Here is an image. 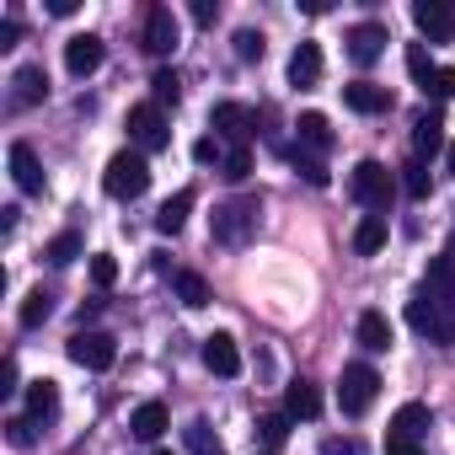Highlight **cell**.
<instances>
[{
	"mask_svg": "<svg viewBox=\"0 0 455 455\" xmlns=\"http://www.w3.org/2000/svg\"><path fill=\"white\" fill-rule=\"evenodd\" d=\"M407 322H412L423 338H434V343H450V338H455V327H450V306H439L428 290H418V295L407 300Z\"/></svg>",
	"mask_w": 455,
	"mask_h": 455,
	"instance_id": "8992f818",
	"label": "cell"
},
{
	"mask_svg": "<svg viewBox=\"0 0 455 455\" xmlns=\"http://www.w3.org/2000/svg\"><path fill=\"white\" fill-rule=\"evenodd\" d=\"M49 311H54V295H49V290H33V295L22 300V311H17V316H22V327H44V322H49Z\"/></svg>",
	"mask_w": 455,
	"mask_h": 455,
	"instance_id": "1f68e13d",
	"label": "cell"
},
{
	"mask_svg": "<svg viewBox=\"0 0 455 455\" xmlns=\"http://www.w3.org/2000/svg\"><path fill=\"white\" fill-rule=\"evenodd\" d=\"M348 60L354 65H375L380 54H386V44H391V33H386V22H359V28H348Z\"/></svg>",
	"mask_w": 455,
	"mask_h": 455,
	"instance_id": "7c38bea8",
	"label": "cell"
},
{
	"mask_svg": "<svg viewBox=\"0 0 455 455\" xmlns=\"http://www.w3.org/2000/svg\"><path fill=\"white\" fill-rule=\"evenodd\" d=\"M290 161H295V172H300V177H306L311 188H327V182H332V172H327V166H322L316 156H300V150H290Z\"/></svg>",
	"mask_w": 455,
	"mask_h": 455,
	"instance_id": "e575fe53",
	"label": "cell"
},
{
	"mask_svg": "<svg viewBox=\"0 0 455 455\" xmlns=\"http://www.w3.org/2000/svg\"><path fill=\"white\" fill-rule=\"evenodd\" d=\"M156 455H172V450H156Z\"/></svg>",
	"mask_w": 455,
	"mask_h": 455,
	"instance_id": "681fc988",
	"label": "cell"
},
{
	"mask_svg": "<svg viewBox=\"0 0 455 455\" xmlns=\"http://www.w3.org/2000/svg\"><path fill=\"white\" fill-rule=\"evenodd\" d=\"M49 97V76H44V65H22L17 76H12V102L17 108H38Z\"/></svg>",
	"mask_w": 455,
	"mask_h": 455,
	"instance_id": "9a60e30c",
	"label": "cell"
},
{
	"mask_svg": "<svg viewBox=\"0 0 455 455\" xmlns=\"http://www.w3.org/2000/svg\"><path fill=\"white\" fill-rule=\"evenodd\" d=\"M129 434L145 439V444H156V439L166 434V402H140L134 418H129Z\"/></svg>",
	"mask_w": 455,
	"mask_h": 455,
	"instance_id": "7402d4cb",
	"label": "cell"
},
{
	"mask_svg": "<svg viewBox=\"0 0 455 455\" xmlns=\"http://www.w3.org/2000/svg\"><path fill=\"white\" fill-rule=\"evenodd\" d=\"M423 290H428L439 306H455V252H439V258L428 263V279H423Z\"/></svg>",
	"mask_w": 455,
	"mask_h": 455,
	"instance_id": "d6986e66",
	"label": "cell"
},
{
	"mask_svg": "<svg viewBox=\"0 0 455 455\" xmlns=\"http://www.w3.org/2000/svg\"><path fill=\"white\" fill-rule=\"evenodd\" d=\"M92 284H97V290H113V284H118V263H113L108 252L92 258Z\"/></svg>",
	"mask_w": 455,
	"mask_h": 455,
	"instance_id": "ab89813d",
	"label": "cell"
},
{
	"mask_svg": "<svg viewBox=\"0 0 455 455\" xmlns=\"http://www.w3.org/2000/svg\"><path fill=\"white\" fill-rule=\"evenodd\" d=\"M129 140H134V150H140V156H156V150H166V145H172V129H166V118H161V108H156V102L129 108Z\"/></svg>",
	"mask_w": 455,
	"mask_h": 455,
	"instance_id": "277c9868",
	"label": "cell"
},
{
	"mask_svg": "<svg viewBox=\"0 0 455 455\" xmlns=\"http://www.w3.org/2000/svg\"><path fill=\"white\" fill-rule=\"evenodd\" d=\"M204 370H209V375H220V380L242 375V348H236V338H231V332H209V338H204Z\"/></svg>",
	"mask_w": 455,
	"mask_h": 455,
	"instance_id": "8fae6325",
	"label": "cell"
},
{
	"mask_svg": "<svg viewBox=\"0 0 455 455\" xmlns=\"http://www.w3.org/2000/svg\"><path fill=\"white\" fill-rule=\"evenodd\" d=\"M17 380H22V370H17V359H6V364H0V391H6V396H12V391H22Z\"/></svg>",
	"mask_w": 455,
	"mask_h": 455,
	"instance_id": "f6af8a7d",
	"label": "cell"
},
{
	"mask_svg": "<svg viewBox=\"0 0 455 455\" xmlns=\"http://www.w3.org/2000/svg\"><path fill=\"white\" fill-rule=\"evenodd\" d=\"M177 38H182V28H177V17H172V6H150V17H145V54H156V60H166V54H177Z\"/></svg>",
	"mask_w": 455,
	"mask_h": 455,
	"instance_id": "9c48e42d",
	"label": "cell"
},
{
	"mask_svg": "<svg viewBox=\"0 0 455 455\" xmlns=\"http://www.w3.org/2000/svg\"><path fill=\"white\" fill-rule=\"evenodd\" d=\"M182 444H188V455H225V444H220V434L204 423V418H193L188 428H182Z\"/></svg>",
	"mask_w": 455,
	"mask_h": 455,
	"instance_id": "83f0119b",
	"label": "cell"
},
{
	"mask_svg": "<svg viewBox=\"0 0 455 455\" xmlns=\"http://www.w3.org/2000/svg\"><path fill=\"white\" fill-rule=\"evenodd\" d=\"M391 338H396V332H391L386 311H364V316H359V343H364L370 354H386V348H391Z\"/></svg>",
	"mask_w": 455,
	"mask_h": 455,
	"instance_id": "cb8c5ba5",
	"label": "cell"
},
{
	"mask_svg": "<svg viewBox=\"0 0 455 455\" xmlns=\"http://www.w3.org/2000/svg\"><path fill=\"white\" fill-rule=\"evenodd\" d=\"M193 161H198V166H209V161H225V156H220V140H198V145H193Z\"/></svg>",
	"mask_w": 455,
	"mask_h": 455,
	"instance_id": "ee69618b",
	"label": "cell"
},
{
	"mask_svg": "<svg viewBox=\"0 0 455 455\" xmlns=\"http://www.w3.org/2000/svg\"><path fill=\"white\" fill-rule=\"evenodd\" d=\"M402 188H407V198H428V188H434L428 182V166L423 161H407L402 166Z\"/></svg>",
	"mask_w": 455,
	"mask_h": 455,
	"instance_id": "d590c367",
	"label": "cell"
},
{
	"mask_svg": "<svg viewBox=\"0 0 455 455\" xmlns=\"http://www.w3.org/2000/svg\"><path fill=\"white\" fill-rule=\"evenodd\" d=\"M316 81H322V49H316V44H300V49L290 54V86L311 92Z\"/></svg>",
	"mask_w": 455,
	"mask_h": 455,
	"instance_id": "ffe728a7",
	"label": "cell"
},
{
	"mask_svg": "<svg viewBox=\"0 0 455 455\" xmlns=\"http://www.w3.org/2000/svg\"><path fill=\"white\" fill-rule=\"evenodd\" d=\"M380 247H386V214H364L359 231H354V252L359 258H375Z\"/></svg>",
	"mask_w": 455,
	"mask_h": 455,
	"instance_id": "484cf974",
	"label": "cell"
},
{
	"mask_svg": "<svg viewBox=\"0 0 455 455\" xmlns=\"http://www.w3.org/2000/svg\"><path fill=\"white\" fill-rule=\"evenodd\" d=\"M6 161H12V182H17L22 193H44V166H38V156H33L28 140H17V145L6 150Z\"/></svg>",
	"mask_w": 455,
	"mask_h": 455,
	"instance_id": "5bb4252c",
	"label": "cell"
},
{
	"mask_svg": "<svg viewBox=\"0 0 455 455\" xmlns=\"http://www.w3.org/2000/svg\"><path fill=\"white\" fill-rule=\"evenodd\" d=\"M150 92H156V108H161V102H172V108H177V97H182L177 70H156V76H150Z\"/></svg>",
	"mask_w": 455,
	"mask_h": 455,
	"instance_id": "836d02e7",
	"label": "cell"
},
{
	"mask_svg": "<svg viewBox=\"0 0 455 455\" xmlns=\"http://www.w3.org/2000/svg\"><path fill=\"white\" fill-rule=\"evenodd\" d=\"M295 134H300V145H306V150H332V145H338V134H332V124H327L322 113H300Z\"/></svg>",
	"mask_w": 455,
	"mask_h": 455,
	"instance_id": "603a6c76",
	"label": "cell"
},
{
	"mask_svg": "<svg viewBox=\"0 0 455 455\" xmlns=\"http://www.w3.org/2000/svg\"><path fill=\"white\" fill-rule=\"evenodd\" d=\"M386 455H423V439H402V434H386Z\"/></svg>",
	"mask_w": 455,
	"mask_h": 455,
	"instance_id": "7bdbcfd3",
	"label": "cell"
},
{
	"mask_svg": "<svg viewBox=\"0 0 455 455\" xmlns=\"http://www.w3.org/2000/svg\"><path fill=\"white\" fill-rule=\"evenodd\" d=\"M327 455H364V450H359V439H343V444L332 439V444H327Z\"/></svg>",
	"mask_w": 455,
	"mask_h": 455,
	"instance_id": "7dc6e473",
	"label": "cell"
},
{
	"mask_svg": "<svg viewBox=\"0 0 455 455\" xmlns=\"http://www.w3.org/2000/svg\"><path fill=\"white\" fill-rule=\"evenodd\" d=\"M258 198H231V204H220L214 214H209V236L214 242H225V247H242V242H252L258 236Z\"/></svg>",
	"mask_w": 455,
	"mask_h": 455,
	"instance_id": "6da1fadb",
	"label": "cell"
},
{
	"mask_svg": "<svg viewBox=\"0 0 455 455\" xmlns=\"http://www.w3.org/2000/svg\"><path fill=\"white\" fill-rule=\"evenodd\" d=\"M193 204H198V193H193V188H177V193L161 204V214H156V231H161V236H177L182 225H188V214H193Z\"/></svg>",
	"mask_w": 455,
	"mask_h": 455,
	"instance_id": "e0dca14e",
	"label": "cell"
},
{
	"mask_svg": "<svg viewBox=\"0 0 455 455\" xmlns=\"http://www.w3.org/2000/svg\"><path fill=\"white\" fill-rule=\"evenodd\" d=\"M412 150H418V161L450 150V140H444V113H418V124H412Z\"/></svg>",
	"mask_w": 455,
	"mask_h": 455,
	"instance_id": "2e32d148",
	"label": "cell"
},
{
	"mask_svg": "<svg viewBox=\"0 0 455 455\" xmlns=\"http://www.w3.org/2000/svg\"><path fill=\"white\" fill-rule=\"evenodd\" d=\"M284 412H290V418H306V423L322 418V391H316L311 380H290V386H284Z\"/></svg>",
	"mask_w": 455,
	"mask_h": 455,
	"instance_id": "44dd1931",
	"label": "cell"
},
{
	"mask_svg": "<svg viewBox=\"0 0 455 455\" xmlns=\"http://www.w3.org/2000/svg\"><path fill=\"white\" fill-rule=\"evenodd\" d=\"M348 193H354L364 209L386 214L391 198H396V177H391V166H380V161H359V166L348 172Z\"/></svg>",
	"mask_w": 455,
	"mask_h": 455,
	"instance_id": "7a4b0ae2",
	"label": "cell"
},
{
	"mask_svg": "<svg viewBox=\"0 0 455 455\" xmlns=\"http://www.w3.org/2000/svg\"><path fill=\"white\" fill-rule=\"evenodd\" d=\"M412 22L428 44H455V6H439V0H418Z\"/></svg>",
	"mask_w": 455,
	"mask_h": 455,
	"instance_id": "30bf717a",
	"label": "cell"
},
{
	"mask_svg": "<svg viewBox=\"0 0 455 455\" xmlns=\"http://www.w3.org/2000/svg\"><path fill=\"white\" fill-rule=\"evenodd\" d=\"M423 92H428V97H439V102H455V65H439V70H434V81H428Z\"/></svg>",
	"mask_w": 455,
	"mask_h": 455,
	"instance_id": "f35d334b",
	"label": "cell"
},
{
	"mask_svg": "<svg viewBox=\"0 0 455 455\" xmlns=\"http://www.w3.org/2000/svg\"><path fill=\"white\" fill-rule=\"evenodd\" d=\"M172 284H177V300H182L188 311L209 306V284H204V274H193V268H177V274H172Z\"/></svg>",
	"mask_w": 455,
	"mask_h": 455,
	"instance_id": "4316f807",
	"label": "cell"
},
{
	"mask_svg": "<svg viewBox=\"0 0 455 455\" xmlns=\"http://www.w3.org/2000/svg\"><path fill=\"white\" fill-rule=\"evenodd\" d=\"M343 102L370 118V113H386V108H391V92L375 86V81H348V86H343Z\"/></svg>",
	"mask_w": 455,
	"mask_h": 455,
	"instance_id": "ac0fdd59",
	"label": "cell"
},
{
	"mask_svg": "<svg viewBox=\"0 0 455 455\" xmlns=\"http://www.w3.org/2000/svg\"><path fill=\"white\" fill-rule=\"evenodd\" d=\"M290 423H295L290 412H263V418H258V439H263L268 450H279V444L290 439Z\"/></svg>",
	"mask_w": 455,
	"mask_h": 455,
	"instance_id": "4dcf8cb0",
	"label": "cell"
},
{
	"mask_svg": "<svg viewBox=\"0 0 455 455\" xmlns=\"http://www.w3.org/2000/svg\"><path fill=\"white\" fill-rule=\"evenodd\" d=\"M17 38H22V17H17V6H12L6 22H0V49H17Z\"/></svg>",
	"mask_w": 455,
	"mask_h": 455,
	"instance_id": "b9f144b4",
	"label": "cell"
},
{
	"mask_svg": "<svg viewBox=\"0 0 455 455\" xmlns=\"http://www.w3.org/2000/svg\"><path fill=\"white\" fill-rule=\"evenodd\" d=\"M220 177H225V182H247V177H252V150H247V145L231 150V156L220 161Z\"/></svg>",
	"mask_w": 455,
	"mask_h": 455,
	"instance_id": "d6a6232c",
	"label": "cell"
},
{
	"mask_svg": "<svg viewBox=\"0 0 455 455\" xmlns=\"http://www.w3.org/2000/svg\"><path fill=\"white\" fill-rule=\"evenodd\" d=\"M70 359H76L81 370H113V359H118V343H113V332L81 327V332L70 338Z\"/></svg>",
	"mask_w": 455,
	"mask_h": 455,
	"instance_id": "52a82bcc",
	"label": "cell"
},
{
	"mask_svg": "<svg viewBox=\"0 0 455 455\" xmlns=\"http://www.w3.org/2000/svg\"><path fill=\"white\" fill-rule=\"evenodd\" d=\"M263 49H268V44H263V33H252V28H242V33H236V60H242V65L263 60Z\"/></svg>",
	"mask_w": 455,
	"mask_h": 455,
	"instance_id": "8d00e7d4",
	"label": "cell"
},
{
	"mask_svg": "<svg viewBox=\"0 0 455 455\" xmlns=\"http://www.w3.org/2000/svg\"><path fill=\"white\" fill-rule=\"evenodd\" d=\"M209 129H214V140H231L236 150L252 140V129H258V118H252V108H242V102H214V113H209Z\"/></svg>",
	"mask_w": 455,
	"mask_h": 455,
	"instance_id": "ba28073f",
	"label": "cell"
},
{
	"mask_svg": "<svg viewBox=\"0 0 455 455\" xmlns=\"http://www.w3.org/2000/svg\"><path fill=\"white\" fill-rule=\"evenodd\" d=\"M375 391H380V375H375L370 364H348L343 380H338V407H343L348 418H359V412H370Z\"/></svg>",
	"mask_w": 455,
	"mask_h": 455,
	"instance_id": "5b68a950",
	"label": "cell"
},
{
	"mask_svg": "<svg viewBox=\"0 0 455 455\" xmlns=\"http://www.w3.org/2000/svg\"><path fill=\"white\" fill-rule=\"evenodd\" d=\"M102 188H108L113 198H140V193L150 188V161H145L140 150H118V156L108 161V172H102Z\"/></svg>",
	"mask_w": 455,
	"mask_h": 455,
	"instance_id": "3957f363",
	"label": "cell"
},
{
	"mask_svg": "<svg viewBox=\"0 0 455 455\" xmlns=\"http://www.w3.org/2000/svg\"><path fill=\"white\" fill-rule=\"evenodd\" d=\"M386 434H402V439H423V434H428V407H423V402H402Z\"/></svg>",
	"mask_w": 455,
	"mask_h": 455,
	"instance_id": "d4e9b609",
	"label": "cell"
},
{
	"mask_svg": "<svg viewBox=\"0 0 455 455\" xmlns=\"http://www.w3.org/2000/svg\"><path fill=\"white\" fill-rule=\"evenodd\" d=\"M60 412V386L54 380H33L28 386V418H54Z\"/></svg>",
	"mask_w": 455,
	"mask_h": 455,
	"instance_id": "f1b7e54d",
	"label": "cell"
},
{
	"mask_svg": "<svg viewBox=\"0 0 455 455\" xmlns=\"http://www.w3.org/2000/svg\"><path fill=\"white\" fill-rule=\"evenodd\" d=\"M407 70H412V81H418V86H428L439 65H434V60L423 54V44H412V49H407Z\"/></svg>",
	"mask_w": 455,
	"mask_h": 455,
	"instance_id": "74e56055",
	"label": "cell"
},
{
	"mask_svg": "<svg viewBox=\"0 0 455 455\" xmlns=\"http://www.w3.org/2000/svg\"><path fill=\"white\" fill-rule=\"evenodd\" d=\"M102 60H108V49H102L97 33H76L65 44V70L70 76H92V70H102Z\"/></svg>",
	"mask_w": 455,
	"mask_h": 455,
	"instance_id": "4fadbf2b",
	"label": "cell"
},
{
	"mask_svg": "<svg viewBox=\"0 0 455 455\" xmlns=\"http://www.w3.org/2000/svg\"><path fill=\"white\" fill-rule=\"evenodd\" d=\"M33 423H38V418H6V439H12L17 450H33V439H38Z\"/></svg>",
	"mask_w": 455,
	"mask_h": 455,
	"instance_id": "60d3db41",
	"label": "cell"
},
{
	"mask_svg": "<svg viewBox=\"0 0 455 455\" xmlns=\"http://www.w3.org/2000/svg\"><path fill=\"white\" fill-rule=\"evenodd\" d=\"M44 258H49L54 268H70V263L81 258V236H76V231H60V236L44 247Z\"/></svg>",
	"mask_w": 455,
	"mask_h": 455,
	"instance_id": "f546056e",
	"label": "cell"
},
{
	"mask_svg": "<svg viewBox=\"0 0 455 455\" xmlns=\"http://www.w3.org/2000/svg\"><path fill=\"white\" fill-rule=\"evenodd\" d=\"M444 172L455 177V140H450V150H444Z\"/></svg>",
	"mask_w": 455,
	"mask_h": 455,
	"instance_id": "c3c4849f",
	"label": "cell"
},
{
	"mask_svg": "<svg viewBox=\"0 0 455 455\" xmlns=\"http://www.w3.org/2000/svg\"><path fill=\"white\" fill-rule=\"evenodd\" d=\"M17 220H22V209H17V204H6V209H0V231L12 236V231H17Z\"/></svg>",
	"mask_w": 455,
	"mask_h": 455,
	"instance_id": "bcb514c9",
	"label": "cell"
}]
</instances>
